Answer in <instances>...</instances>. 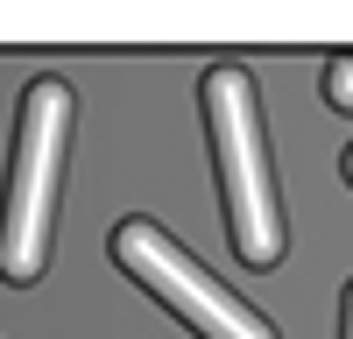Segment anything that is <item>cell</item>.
Here are the masks:
<instances>
[{
  "instance_id": "cell-6",
  "label": "cell",
  "mask_w": 353,
  "mask_h": 339,
  "mask_svg": "<svg viewBox=\"0 0 353 339\" xmlns=\"http://www.w3.org/2000/svg\"><path fill=\"white\" fill-rule=\"evenodd\" d=\"M346 177H353V149H346Z\"/></svg>"
},
{
  "instance_id": "cell-3",
  "label": "cell",
  "mask_w": 353,
  "mask_h": 339,
  "mask_svg": "<svg viewBox=\"0 0 353 339\" xmlns=\"http://www.w3.org/2000/svg\"><path fill=\"white\" fill-rule=\"evenodd\" d=\"M113 262H121L149 297H163L198 339H276V325L261 318L254 304H241L226 282H212V276H205V269L163 234L156 219H128V226H113Z\"/></svg>"
},
{
  "instance_id": "cell-1",
  "label": "cell",
  "mask_w": 353,
  "mask_h": 339,
  "mask_svg": "<svg viewBox=\"0 0 353 339\" xmlns=\"http://www.w3.org/2000/svg\"><path fill=\"white\" fill-rule=\"evenodd\" d=\"M205 121H212V156H219V198H226V234L248 269L283 262V205H276V170H269V134H261L254 78L241 64L205 71Z\"/></svg>"
},
{
  "instance_id": "cell-4",
  "label": "cell",
  "mask_w": 353,
  "mask_h": 339,
  "mask_svg": "<svg viewBox=\"0 0 353 339\" xmlns=\"http://www.w3.org/2000/svg\"><path fill=\"white\" fill-rule=\"evenodd\" d=\"M325 99H332L339 113H353V56H339V64L325 71Z\"/></svg>"
},
{
  "instance_id": "cell-5",
  "label": "cell",
  "mask_w": 353,
  "mask_h": 339,
  "mask_svg": "<svg viewBox=\"0 0 353 339\" xmlns=\"http://www.w3.org/2000/svg\"><path fill=\"white\" fill-rule=\"evenodd\" d=\"M339 339H353V282H346V325H339Z\"/></svg>"
},
{
  "instance_id": "cell-2",
  "label": "cell",
  "mask_w": 353,
  "mask_h": 339,
  "mask_svg": "<svg viewBox=\"0 0 353 339\" xmlns=\"http://www.w3.org/2000/svg\"><path fill=\"white\" fill-rule=\"evenodd\" d=\"M64 134H71V92L57 78H36L21 99L14 170H8V198H0V282H36L50 269Z\"/></svg>"
}]
</instances>
